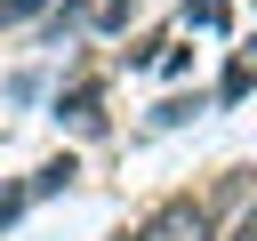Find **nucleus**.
I'll return each mask as SVG.
<instances>
[{
  "instance_id": "f257e3e1",
  "label": "nucleus",
  "mask_w": 257,
  "mask_h": 241,
  "mask_svg": "<svg viewBox=\"0 0 257 241\" xmlns=\"http://www.w3.org/2000/svg\"><path fill=\"white\" fill-rule=\"evenodd\" d=\"M128 241H217V209H209V193H161L128 225Z\"/></svg>"
},
{
  "instance_id": "f03ea898",
  "label": "nucleus",
  "mask_w": 257,
  "mask_h": 241,
  "mask_svg": "<svg viewBox=\"0 0 257 241\" xmlns=\"http://www.w3.org/2000/svg\"><path fill=\"white\" fill-rule=\"evenodd\" d=\"M56 120H72L80 137H104V72H72L56 88Z\"/></svg>"
},
{
  "instance_id": "7ed1b4c3",
  "label": "nucleus",
  "mask_w": 257,
  "mask_h": 241,
  "mask_svg": "<svg viewBox=\"0 0 257 241\" xmlns=\"http://www.w3.org/2000/svg\"><path fill=\"white\" fill-rule=\"evenodd\" d=\"M257 88V40H241L233 56H225V80H217V104H241Z\"/></svg>"
},
{
  "instance_id": "20e7f679",
  "label": "nucleus",
  "mask_w": 257,
  "mask_h": 241,
  "mask_svg": "<svg viewBox=\"0 0 257 241\" xmlns=\"http://www.w3.org/2000/svg\"><path fill=\"white\" fill-rule=\"evenodd\" d=\"M72 185H80V161H72V153H56V161H40V169L24 177V193H32V201H48V193H72Z\"/></svg>"
},
{
  "instance_id": "39448f33",
  "label": "nucleus",
  "mask_w": 257,
  "mask_h": 241,
  "mask_svg": "<svg viewBox=\"0 0 257 241\" xmlns=\"http://www.w3.org/2000/svg\"><path fill=\"white\" fill-rule=\"evenodd\" d=\"M177 24H185V32L225 40V32H233V0H185V8H177Z\"/></svg>"
},
{
  "instance_id": "423d86ee",
  "label": "nucleus",
  "mask_w": 257,
  "mask_h": 241,
  "mask_svg": "<svg viewBox=\"0 0 257 241\" xmlns=\"http://www.w3.org/2000/svg\"><path fill=\"white\" fill-rule=\"evenodd\" d=\"M137 16H145V0H96V16H88V24H96V32H128Z\"/></svg>"
},
{
  "instance_id": "0eeeda50",
  "label": "nucleus",
  "mask_w": 257,
  "mask_h": 241,
  "mask_svg": "<svg viewBox=\"0 0 257 241\" xmlns=\"http://www.w3.org/2000/svg\"><path fill=\"white\" fill-rule=\"evenodd\" d=\"M193 112H201V88H193V96H161V104H153V129H177V120H193Z\"/></svg>"
},
{
  "instance_id": "6e6552de",
  "label": "nucleus",
  "mask_w": 257,
  "mask_h": 241,
  "mask_svg": "<svg viewBox=\"0 0 257 241\" xmlns=\"http://www.w3.org/2000/svg\"><path fill=\"white\" fill-rule=\"evenodd\" d=\"M56 0H0V24H32V16H48Z\"/></svg>"
},
{
  "instance_id": "1a4fd4ad",
  "label": "nucleus",
  "mask_w": 257,
  "mask_h": 241,
  "mask_svg": "<svg viewBox=\"0 0 257 241\" xmlns=\"http://www.w3.org/2000/svg\"><path fill=\"white\" fill-rule=\"evenodd\" d=\"M225 241H257V209H241V217H233V233H225Z\"/></svg>"
},
{
  "instance_id": "9d476101",
  "label": "nucleus",
  "mask_w": 257,
  "mask_h": 241,
  "mask_svg": "<svg viewBox=\"0 0 257 241\" xmlns=\"http://www.w3.org/2000/svg\"><path fill=\"white\" fill-rule=\"evenodd\" d=\"M112 241H128V233H112Z\"/></svg>"
}]
</instances>
